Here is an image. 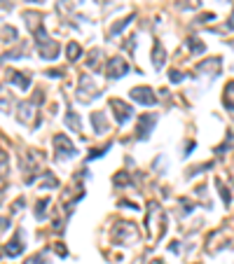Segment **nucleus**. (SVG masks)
Here are the masks:
<instances>
[{"label": "nucleus", "mask_w": 234, "mask_h": 264, "mask_svg": "<svg viewBox=\"0 0 234 264\" xmlns=\"http://www.w3.org/2000/svg\"><path fill=\"white\" fill-rule=\"evenodd\" d=\"M23 19H26V26H31V33H33V38H35V42H38V49H40V54H42V59H56L59 45L45 33L42 23H40L42 16H40L38 12H26Z\"/></svg>", "instance_id": "obj_1"}, {"label": "nucleus", "mask_w": 234, "mask_h": 264, "mask_svg": "<svg viewBox=\"0 0 234 264\" xmlns=\"http://www.w3.org/2000/svg\"><path fill=\"white\" fill-rule=\"evenodd\" d=\"M54 148H56V159H59V162H63V159H73V157L78 155L75 145H73V143H70L63 133L54 136Z\"/></svg>", "instance_id": "obj_2"}, {"label": "nucleus", "mask_w": 234, "mask_h": 264, "mask_svg": "<svg viewBox=\"0 0 234 264\" xmlns=\"http://www.w3.org/2000/svg\"><path fill=\"white\" fill-rule=\"evenodd\" d=\"M110 110L115 112V122H117V124H126V122L131 119V115H133L131 105L124 103V101H119V98H110Z\"/></svg>", "instance_id": "obj_3"}, {"label": "nucleus", "mask_w": 234, "mask_h": 264, "mask_svg": "<svg viewBox=\"0 0 234 264\" xmlns=\"http://www.w3.org/2000/svg\"><path fill=\"white\" fill-rule=\"evenodd\" d=\"M126 73H129V63H126L122 56H113V59H108V63H106V75H108L110 80L122 78V75H126Z\"/></svg>", "instance_id": "obj_4"}, {"label": "nucleus", "mask_w": 234, "mask_h": 264, "mask_svg": "<svg viewBox=\"0 0 234 264\" xmlns=\"http://www.w3.org/2000/svg\"><path fill=\"white\" fill-rule=\"evenodd\" d=\"M131 98L136 103H140V105H157V96L150 87H133Z\"/></svg>", "instance_id": "obj_5"}, {"label": "nucleus", "mask_w": 234, "mask_h": 264, "mask_svg": "<svg viewBox=\"0 0 234 264\" xmlns=\"http://www.w3.org/2000/svg\"><path fill=\"white\" fill-rule=\"evenodd\" d=\"M155 124H157V115H140V119H138V138H143V140L148 138Z\"/></svg>", "instance_id": "obj_6"}, {"label": "nucleus", "mask_w": 234, "mask_h": 264, "mask_svg": "<svg viewBox=\"0 0 234 264\" xmlns=\"http://www.w3.org/2000/svg\"><path fill=\"white\" fill-rule=\"evenodd\" d=\"M23 253V246H21V232H16V236L12 239L9 243H5V255L7 257H19Z\"/></svg>", "instance_id": "obj_7"}, {"label": "nucleus", "mask_w": 234, "mask_h": 264, "mask_svg": "<svg viewBox=\"0 0 234 264\" xmlns=\"http://www.w3.org/2000/svg\"><path fill=\"white\" fill-rule=\"evenodd\" d=\"M92 93H96V87L92 85V80L82 75V80H80V98H82V101H92L94 98Z\"/></svg>", "instance_id": "obj_8"}, {"label": "nucleus", "mask_w": 234, "mask_h": 264, "mask_svg": "<svg viewBox=\"0 0 234 264\" xmlns=\"http://www.w3.org/2000/svg\"><path fill=\"white\" fill-rule=\"evenodd\" d=\"M7 78H9V82H12V85H16L19 89H23V91L31 87V78H26V75L16 73V70H7Z\"/></svg>", "instance_id": "obj_9"}, {"label": "nucleus", "mask_w": 234, "mask_h": 264, "mask_svg": "<svg viewBox=\"0 0 234 264\" xmlns=\"http://www.w3.org/2000/svg\"><path fill=\"white\" fill-rule=\"evenodd\" d=\"M33 112H35V103H21V105H19V119H21L23 124L31 122Z\"/></svg>", "instance_id": "obj_10"}, {"label": "nucleus", "mask_w": 234, "mask_h": 264, "mask_svg": "<svg viewBox=\"0 0 234 264\" xmlns=\"http://www.w3.org/2000/svg\"><path fill=\"white\" fill-rule=\"evenodd\" d=\"M223 103H225V108L234 115V82H227L225 93H223Z\"/></svg>", "instance_id": "obj_11"}, {"label": "nucleus", "mask_w": 234, "mask_h": 264, "mask_svg": "<svg viewBox=\"0 0 234 264\" xmlns=\"http://www.w3.org/2000/svg\"><path fill=\"white\" fill-rule=\"evenodd\" d=\"M164 61H166V59H164V47L159 45V42H155V49H152V66L159 70V68H164Z\"/></svg>", "instance_id": "obj_12"}, {"label": "nucleus", "mask_w": 234, "mask_h": 264, "mask_svg": "<svg viewBox=\"0 0 234 264\" xmlns=\"http://www.w3.org/2000/svg\"><path fill=\"white\" fill-rule=\"evenodd\" d=\"M92 122H94V129H96V133H106V131H108V124H106V119H103V112H94V115H92Z\"/></svg>", "instance_id": "obj_13"}, {"label": "nucleus", "mask_w": 234, "mask_h": 264, "mask_svg": "<svg viewBox=\"0 0 234 264\" xmlns=\"http://www.w3.org/2000/svg\"><path fill=\"white\" fill-rule=\"evenodd\" d=\"M47 208H49V196H47V199H40V201L35 203V218L45 220L47 218Z\"/></svg>", "instance_id": "obj_14"}, {"label": "nucleus", "mask_w": 234, "mask_h": 264, "mask_svg": "<svg viewBox=\"0 0 234 264\" xmlns=\"http://www.w3.org/2000/svg\"><path fill=\"white\" fill-rule=\"evenodd\" d=\"M202 70H216V73H218L220 59H211V61H206V63H199V66H197V73H202Z\"/></svg>", "instance_id": "obj_15"}, {"label": "nucleus", "mask_w": 234, "mask_h": 264, "mask_svg": "<svg viewBox=\"0 0 234 264\" xmlns=\"http://www.w3.org/2000/svg\"><path fill=\"white\" fill-rule=\"evenodd\" d=\"M66 124H68V126H70V129H73V131H75V133L80 131V119H78V115H75L73 110H68V115H66Z\"/></svg>", "instance_id": "obj_16"}, {"label": "nucleus", "mask_w": 234, "mask_h": 264, "mask_svg": "<svg viewBox=\"0 0 234 264\" xmlns=\"http://www.w3.org/2000/svg\"><path fill=\"white\" fill-rule=\"evenodd\" d=\"M80 54H82L80 45H78V42H70V45H68V59H70V61H78Z\"/></svg>", "instance_id": "obj_17"}, {"label": "nucleus", "mask_w": 234, "mask_h": 264, "mask_svg": "<svg viewBox=\"0 0 234 264\" xmlns=\"http://www.w3.org/2000/svg\"><path fill=\"white\" fill-rule=\"evenodd\" d=\"M133 19V14H129L126 16V19H122V21L119 23H115V26H113V28H110V35H117V33L122 31V28H126V26H129V21H131Z\"/></svg>", "instance_id": "obj_18"}, {"label": "nucleus", "mask_w": 234, "mask_h": 264, "mask_svg": "<svg viewBox=\"0 0 234 264\" xmlns=\"http://www.w3.org/2000/svg\"><path fill=\"white\" fill-rule=\"evenodd\" d=\"M26 264H47V250H42V253H38V255L28 257V262Z\"/></svg>", "instance_id": "obj_19"}, {"label": "nucleus", "mask_w": 234, "mask_h": 264, "mask_svg": "<svg viewBox=\"0 0 234 264\" xmlns=\"http://www.w3.org/2000/svg\"><path fill=\"white\" fill-rule=\"evenodd\" d=\"M187 47H190V49H192V52H197V54H202L204 49H206V47H204L202 42H197L195 38H187Z\"/></svg>", "instance_id": "obj_20"}, {"label": "nucleus", "mask_w": 234, "mask_h": 264, "mask_svg": "<svg viewBox=\"0 0 234 264\" xmlns=\"http://www.w3.org/2000/svg\"><path fill=\"white\" fill-rule=\"evenodd\" d=\"M216 185H218V189H220V196H223V201L225 203H230V192H227V187L220 182V180H216Z\"/></svg>", "instance_id": "obj_21"}, {"label": "nucleus", "mask_w": 234, "mask_h": 264, "mask_svg": "<svg viewBox=\"0 0 234 264\" xmlns=\"http://www.w3.org/2000/svg\"><path fill=\"white\" fill-rule=\"evenodd\" d=\"M183 78H185V75H183L180 70H171V73H169V80H171L173 85H178V82H183Z\"/></svg>", "instance_id": "obj_22"}, {"label": "nucleus", "mask_w": 234, "mask_h": 264, "mask_svg": "<svg viewBox=\"0 0 234 264\" xmlns=\"http://www.w3.org/2000/svg\"><path fill=\"white\" fill-rule=\"evenodd\" d=\"M113 180H115V185H129V176L126 173H117Z\"/></svg>", "instance_id": "obj_23"}, {"label": "nucleus", "mask_w": 234, "mask_h": 264, "mask_svg": "<svg viewBox=\"0 0 234 264\" xmlns=\"http://www.w3.org/2000/svg\"><path fill=\"white\" fill-rule=\"evenodd\" d=\"M180 7H183V9H192V7H199V0H180Z\"/></svg>", "instance_id": "obj_24"}, {"label": "nucleus", "mask_w": 234, "mask_h": 264, "mask_svg": "<svg viewBox=\"0 0 234 264\" xmlns=\"http://www.w3.org/2000/svg\"><path fill=\"white\" fill-rule=\"evenodd\" d=\"M2 35H5V38H12V40H14L16 38V31H14V28H7V26H2Z\"/></svg>", "instance_id": "obj_25"}, {"label": "nucleus", "mask_w": 234, "mask_h": 264, "mask_svg": "<svg viewBox=\"0 0 234 264\" xmlns=\"http://www.w3.org/2000/svg\"><path fill=\"white\" fill-rule=\"evenodd\" d=\"M28 2H45V0H28Z\"/></svg>", "instance_id": "obj_26"}, {"label": "nucleus", "mask_w": 234, "mask_h": 264, "mask_svg": "<svg viewBox=\"0 0 234 264\" xmlns=\"http://www.w3.org/2000/svg\"><path fill=\"white\" fill-rule=\"evenodd\" d=\"M152 264H164V262H152Z\"/></svg>", "instance_id": "obj_27"}]
</instances>
